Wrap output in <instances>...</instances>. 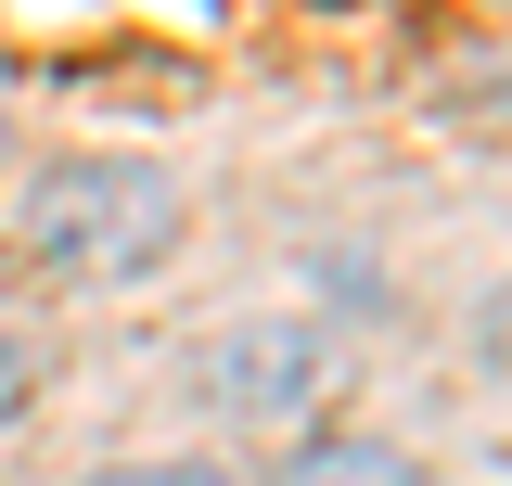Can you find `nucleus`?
<instances>
[{
  "instance_id": "1",
  "label": "nucleus",
  "mask_w": 512,
  "mask_h": 486,
  "mask_svg": "<svg viewBox=\"0 0 512 486\" xmlns=\"http://www.w3.org/2000/svg\"><path fill=\"white\" fill-rule=\"evenodd\" d=\"M13 243L52 282H141L180 243V192H167V167H141V154H64V167L26 180Z\"/></svg>"
},
{
  "instance_id": "2",
  "label": "nucleus",
  "mask_w": 512,
  "mask_h": 486,
  "mask_svg": "<svg viewBox=\"0 0 512 486\" xmlns=\"http://www.w3.org/2000/svg\"><path fill=\"white\" fill-rule=\"evenodd\" d=\"M346 371H359V346H346L333 320L269 307V320H231V333L205 346V410H218V423H308V410L346 397Z\"/></svg>"
},
{
  "instance_id": "3",
  "label": "nucleus",
  "mask_w": 512,
  "mask_h": 486,
  "mask_svg": "<svg viewBox=\"0 0 512 486\" xmlns=\"http://www.w3.org/2000/svg\"><path fill=\"white\" fill-rule=\"evenodd\" d=\"M282 486H423V461H410V448H384V435H308Z\"/></svg>"
},
{
  "instance_id": "4",
  "label": "nucleus",
  "mask_w": 512,
  "mask_h": 486,
  "mask_svg": "<svg viewBox=\"0 0 512 486\" xmlns=\"http://www.w3.org/2000/svg\"><path fill=\"white\" fill-rule=\"evenodd\" d=\"M26 397H39V359H26V346H13V333H0V435L26 423Z\"/></svg>"
},
{
  "instance_id": "5",
  "label": "nucleus",
  "mask_w": 512,
  "mask_h": 486,
  "mask_svg": "<svg viewBox=\"0 0 512 486\" xmlns=\"http://www.w3.org/2000/svg\"><path fill=\"white\" fill-rule=\"evenodd\" d=\"M474 346H487V371H500V384H512V282H500V295H487V307H474Z\"/></svg>"
},
{
  "instance_id": "6",
  "label": "nucleus",
  "mask_w": 512,
  "mask_h": 486,
  "mask_svg": "<svg viewBox=\"0 0 512 486\" xmlns=\"http://www.w3.org/2000/svg\"><path fill=\"white\" fill-rule=\"evenodd\" d=\"M90 486H218V474H192V461H116V474H90Z\"/></svg>"
}]
</instances>
